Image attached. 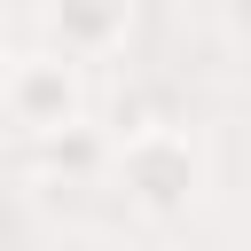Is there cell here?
Here are the masks:
<instances>
[{"instance_id":"6da1fadb","label":"cell","mask_w":251,"mask_h":251,"mask_svg":"<svg viewBox=\"0 0 251 251\" xmlns=\"http://www.w3.org/2000/svg\"><path fill=\"white\" fill-rule=\"evenodd\" d=\"M0 102H8V118L24 126V133H63L71 118H78V63H63L55 47H39V55H16L8 63V78H0Z\"/></svg>"},{"instance_id":"7a4b0ae2","label":"cell","mask_w":251,"mask_h":251,"mask_svg":"<svg viewBox=\"0 0 251 251\" xmlns=\"http://www.w3.org/2000/svg\"><path fill=\"white\" fill-rule=\"evenodd\" d=\"M118 173H126L133 204H149V212H180V204L196 196V149H188V133H173V126H141V133L118 149Z\"/></svg>"},{"instance_id":"3957f363","label":"cell","mask_w":251,"mask_h":251,"mask_svg":"<svg viewBox=\"0 0 251 251\" xmlns=\"http://www.w3.org/2000/svg\"><path fill=\"white\" fill-rule=\"evenodd\" d=\"M47 31H55V55L63 63H94L110 39L133 31V8H63V16H47Z\"/></svg>"},{"instance_id":"277c9868","label":"cell","mask_w":251,"mask_h":251,"mask_svg":"<svg viewBox=\"0 0 251 251\" xmlns=\"http://www.w3.org/2000/svg\"><path fill=\"white\" fill-rule=\"evenodd\" d=\"M8 63H16V47H8V31H0V78H8Z\"/></svg>"}]
</instances>
